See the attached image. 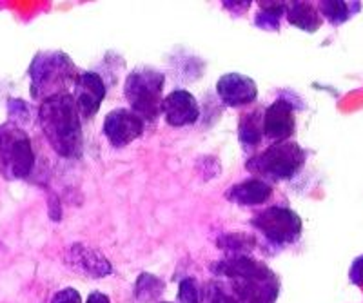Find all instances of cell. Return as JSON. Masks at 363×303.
Here are the masks:
<instances>
[{
  "instance_id": "obj_19",
  "label": "cell",
  "mask_w": 363,
  "mask_h": 303,
  "mask_svg": "<svg viewBox=\"0 0 363 303\" xmlns=\"http://www.w3.org/2000/svg\"><path fill=\"white\" fill-rule=\"evenodd\" d=\"M289 2H258V11L255 15V25L260 30L280 31L281 21L287 15Z\"/></svg>"
},
{
  "instance_id": "obj_4",
  "label": "cell",
  "mask_w": 363,
  "mask_h": 303,
  "mask_svg": "<svg viewBox=\"0 0 363 303\" xmlns=\"http://www.w3.org/2000/svg\"><path fill=\"white\" fill-rule=\"evenodd\" d=\"M307 156L309 153L298 142H278L249 158L245 169L252 176L269 183L284 182V180H293L294 176L300 175V171L307 162Z\"/></svg>"
},
{
  "instance_id": "obj_6",
  "label": "cell",
  "mask_w": 363,
  "mask_h": 303,
  "mask_svg": "<svg viewBox=\"0 0 363 303\" xmlns=\"http://www.w3.org/2000/svg\"><path fill=\"white\" fill-rule=\"evenodd\" d=\"M35 151L26 129L11 122L0 124V175L9 182L33 173Z\"/></svg>"
},
{
  "instance_id": "obj_5",
  "label": "cell",
  "mask_w": 363,
  "mask_h": 303,
  "mask_svg": "<svg viewBox=\"0 0 363 303\" xmlns=\"http://www.w3.org/2000/svg\"><path fill=\"white\" fill-rule=\"evenodd\" d=\"M165 75L149 66H136L125 79L124 96L129 109L135 111L145 124H155L164 105Z\"/></svg>"
},
{
  "instance_id": "obj_14",
  "label": "cell",
  "mask_w": 363,
  "mask_h": 303,
  "mask_svg": "<svg viewBox=\"0 0 363 303\" xmlns=\"http://www.w3.org/2000/svg\"><path fill=\"white\" fill-rule=\"evenodd\" d=\"M207 303H265L245 285L233 280L215 278L206 287Z\"/></svg>"
},
{
  "instance_id": "obj_17",
  "label": "cell",
  "mask_w": 363,
  "mask_h": 303,
  "mask_svg": "<svg viewBox=\"0 0 363 303\" xmlns=\"http://www.w3.org/2000/svg\"><path fill=\"white\" fill-rule=\"evenodd\" d=\"M285 18L291 25L306 31V33H316L323 22L322 13L313 2H289Z\"/></svg>"
},
{
  "instance_id": "obj_18",
  "label": "cell",
  "mask_w": 363,
  "mask_h": 303,
  "mask_svg": "<svg viewBox=\"0 0 363 303\" xmlns=\"http://www.w3.org/2000/svg\"><path fill=\"white\" fill-rule=\"evenodd\" d=\"M318 9H320L322 17L325 18L330 25H342L362 11V2L322 0V2H318Z\"/></svg>"
},
{
  "instance_id": "obj_8",
  "label": "cell",
  "mask_w": 363,
  "mask_h": 303,
  "mask_svg": "<svg viewBox=\"0 0 363 303\" xmlns=\"http://www.w3.org/2000/svg\"><path fill=\"white\" fill-rule=\"evenodd\" d=\"M145 122L135 111L128 108L113 109L104 118V135L113 147L129 146L144 135Z\"/></svg>"
},
{
  "instance_id": "obj_24",
  "label": "cell",
  "mask_w": 363,
  "mask_h": 303,
  "mask_svg": "<svg viewBox=\"0 0 363 303\" xmlns=\"http://www.w3.org/2000/svg\"><path fill=\"white\" fill-rule=\"evenodd\" d=\"M50 303H82V298H80V292L77 289L66 287V289L55 292Z\"/></svg>"
},
{
  "instance_id": "obj_23",
  "label": "cell",
  "mask_w": 363,
  "mask_h": 303,
  "mask_svg": "<svg viewBox=\"0 0 363 303\" xmlns=\"http://www.w3.org/2000/svg\"><path fill=\"white\" fill-rule=\"evenodd\" d=\"M29 118H31V111H29V105L26 104L24 100L21 98H9L8 100V122L17 125L28 124Z\"/></svg>"
},
{
  "instance_id": "obj_9",
  "label": "cell",
  "mask_w": 363,
  "mask_h": 303,
  "mask_svg": "<svg viewBox=\"0 0 363 303\" xmlns=\"http://www.w3.org/2000/svg\"><path fill=\"white\" fill-rule=\"evenodd\" d=\"M296 105L287 96H280L264 111V133L272 144L291 140L296 133Z\"/></svg>"
},
{
  "instance_id": "obj_25",
  "label": "cell",
  "mask_w": 363,
  "mask_h": 303,
  "mask_svg": "<svg viewBox=\"0 0 363 303\" xmlns=\"http://www.w3.org/2000/svg\"><path fill=\"white\" fill-rule=\"evenodd\" d=\"M349 280H351L352 285L363 289V254L352 262L351 269H349Z\"/></svg>"
},
{
  "instance_id": "obj_26",
  "label": "cell",
  "mask_w": 363,
  "mask_h": 303,
  "mask_svg": "<svg viewBox=\"0 0 363 303\" xmlns=\"http://www.w3.org/2000/svg\"><path fill=\"white\" fill-rule=\"evenodd\" d=\"M222 4H223V9H227V11L235 13V15H244V13L251 8L252 2H249V0H242V2L227 0V2H222Z\"/></svg>"
},
{
  "instance_id": "obj_28",
  "label": "cell",
  "mask_w": 363,
  "mask_h": 303,
  "mask_svg": "<svg viewBox=\"0 0 363 303\" xmlns=\"http://www.w3.org/2000/svg\"><path fill=\"white\" fill-rule=\"evenodd\" d=\"M160 303H174V302H160Z\"/></svg>"
},
{
  "instance_id": "obj_21",
  "label": "cell",
  "mask_w": 363,
  "mask_h": 303,
  "mask_svg": "<svg viewBox=\"0 0 363 303\" xmlns=\"http://www.w3.org/2000/svg\"><path fill=\"white\" fill-rule=\"evenodd\" d=\"M216 245L225 253V256H242V254H251L256 247V240L251 234L229 233L222 234L216 240Z\"/></svg>"
},
{
  "instance_id": "obj_7",
  "label": "cell",
  "mask_w": 363,
  "mask_h": 303,
  "mask_svg": "<svg viewBox=\"0 0 363 303\" xmlns=\"http://www.w3.org/2000/svg\"><path fill=\"white\" fill-rule=\"evenodd\" d=\"M251 225L274 247H289L301 236V218L289 207L271 205L256 212Z\"/></svg>"
},
{
  "instance_id": "obj_2",
  "label": "cell",
  "mask_w": 363,
  "mask_h": 303,
  "mask_svg": "<svg viewBox=\"0 0 363 303\" xmlns=\"http://www.w3.org/2000/svg\"><path fill=\"white\" fill-rule=\"evenodd\" d=\"M28 75L31 98L44 102L51 96L69 93V89L74 88L80 71L77 69L69 55L53 50L35 55L29 64Z\"/></svg>"
},
{
  "instance_id": "obj_12",
  "label": "cell",
  "mask_w": 363,
  "mask_h": 303,
  "mask_svg": "<svg viewBox=\"0 0 363 303\" xmlns=\"http://www.w3.org/2000/svg\"><path fill=\"white\" fill-rule=\"evenodd\" d=\"M216 95L227 108H245L258 98V86L255 80L242 73H225L216 82Z\"/></svg>"
},
{
  "instance_id": "obj_1",
  "label": "cell",
  "mask_w": 363,
  "mask_h": 303,
  "mask_svg": "<svg viewBox=\"0 0 363 303\" xmlns=\"http://www.w3.org/2000/svg\"><path fill=\"white\" fill-rule=\"evenodd\" d=\"M38 124L51 149L62 158H80L84 151L82 117L73 93L51 96L38 105Z\"/></svg>"
},
{
  "instance_id": "obj_11",
  "label": "cell",
  "mask_w": 363,
  "mask_h": 303,
  "mask_svg": "<svg viewBox=\"0 0 363 303\" xmlns=\"http://www.w3.org/2000/svg\"><path fill=\"white\" fill-rule=\"evenodd\" d=\"M64 262H66L67 269L91 280L106 278V276L113 274V265L108 258L104 256L99 249H93L86 244L69 245Z\"/></svg>"
},
{
  "instance_id": "obj_20",
  "label": "cell",
  "mask_w": 363,
  "mask_h": 303,
  "mask_svg": "<svg viewBox=\"0 0 363 303\" xmlns=\"http://www.w3.org/2000/svg\"><path fill=\"white\" fill-rule=\"evenodd\" d=\"M165 283L158 276L142 273L135 283V299L138 303H153L162 296Z\"/></svg>"
},
{
  "instance_id": "obj_13",
  "label": "cell",
  "mask_w": 363,
  "mask_h": 303,
  "mask_svg": "<svg viewBox=\"0 0 363 303\" xmlns=\"http://www.w3.org/2000/svg\"><path fill=\"white\" fill-rule=\"evenodd\" d=\"M162 115L171 127H186L196 124L200 118L199 100L187 89H173L164 98Z\"/></svg>"
},
{
  "instance_id": "obj_27",
  "label": "cell",
  "mask_w": 363,
  "mask_h": 303,
  "mask_svg": "<svg viewBox=\"0 0 363 303\" xmlns=\"http://www.w3.org/2000/svg\"><path fill=\"white\" fill-rule=\"evenodd\" d=\"M86 303H111V299H109L108 295H104V292L93 291L89 295V298H87Z\"/></svg>"
},
{
  "instance_id": "obj_16",
  "label": "cell",
  "mask_w": 363,
  "mask_h": 303,
  "mask_svg": "<svg viewBox=\"0 0 363 303\" xmlns=\"http://www.w3.org/2000/svg\"><path fill=\"white\" fill-rule=\"evenodd\" d=\"M264 111L262 108L249 109L238 118V140L245 149H255L264 140Z\"/></svg>"
},
{
  "instance_id": "obj_15",
  "label": "cell",
  "mask_w": 363,
  "mask_h": 303,
  "mask_svg": "<svg viewBox=\"0 0 363 303\" xmlns=\"http://www.w3.org/2000/svg\"><path fill=\"white\" fill-rule=\"evenodd\" d=\"M272 196V185L262 178L244 180V182L235 183L229 187L225 193V198L240 207H258V205L267 204Z\"/></svg>"
},
{
  "instance_id": "obj_3",
  "label": "cell",
  "mask_w": 363,
  "mask_h": 303,
  "mask_svg": "<svg viewBox=\"0 0 363 303\" xmlns=\"http://www.w3.org/2000/svg\"><path fill=\"white\" fill-rule=\"evenodd\" d=\"M209 270L216 278H225L238 282L251 289L255 295L260 296L265 303H277L280 295V278L278 274L267 265L252 258L251 254L242 256H223L215 262Z\"/></svg>"
},
{
  "instance_id": "obj_10",
  "label": "cell",
  "mask_w": 363,
  "mask_h": 303,
  "mask_svg": "<svg viewBox=\"0 0 363 303\" xmlns=\"http://www.w3.org/2000/svg\"><path fill=\"white\" fill-rule=\"evenodd\" d=\"M108 95V86L95 71H80L73 88L74 104L79 108L82 120H89L99 113L104 98Z\"/></svg>"
},
{
  "instance_id": "obj_22",
  "label": "cell",
  "mask_w": 363,
  "mask_h": 303,
  "mask_svg": "<svg viewBox=\"0 0 363 303\" xmlns=\"http://www.w3.org/2000/svg\"><path fill=\"white\" fill-rule=\"evenodd\" d=\"M178 302L180 303H203L206 302V289L196 278H184L178 285Z\"/></svg>"
}]
</instances>
